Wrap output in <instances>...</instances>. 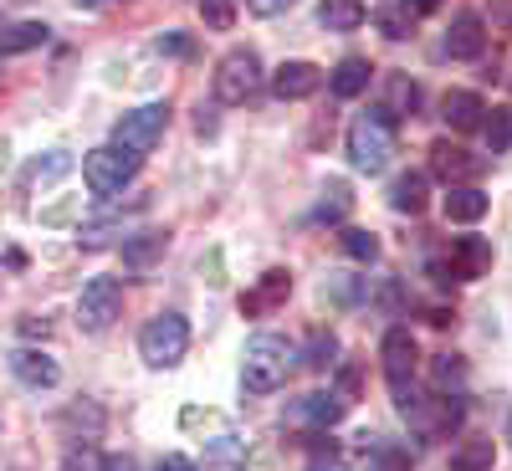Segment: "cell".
I'll use <instances>...</instances> for the list:
<instances>
[{
    "label": "cell",
    "instance_id": "obj_1",
    "mask_svg": "<svg viewBox=\"0 0 512 471\" xmlns=\"http://www.w3.org/2000/svg\"><path fill=\"white\" fill-rule=\"evenodd\" d=\"M297 359L303 354H297L282 333H256V338H246V354H241V384L251 395H272L292 379Z\"/></svg>",
    "mask_w": 512,
    "mask_h": 471
},
{
    "label": "cell",
    "instance_id": "obj_2",
    "mask_svg": "<svg viewBox=\"0 0 512 471\" xmlns=\"http://www.w3.org/2000/svg\"><path fill=\"white\" fill-rule=\"evenodd\" d=\"M395 154V118L384 108H369L349 123V164L359 175H379Z\"/></svg>",
    "mask_w": 512,
    "mask_h": 471
},
{
    "label": "cell",
    "instance_id": "obj_3",
    "mask_svg": "<svg viewBox=\"0 0 512 471\" xmlns=\"http://www.w3.org/2000/svg\"><path fill=\"white\" fill-rule=\"evenodd\" d=\"M190 349V323L185 313H154L144 328H139V359L149 369H175Z\"/></svg>",
    "mask_w": 512,
    "mask_h": 471
},
{
    "label": "cell",
    "instance_id": "obj_4",
    "mask_svg": "<svg viewBox=\"0 0 512 471\" xmlns=\"http://www.w3.org/2000/svg\"><path fill=\"white\" fill-rule=\"evenodd\" d=\"M210 88H216V103H226V108L251 103L256 88H262V57H256L251 47H231V52L216 62V77H210Z\"/></svg>",
    "mask_w": 512,
    "mask_h": 471
},
{
    "label": "cell",
    "instance_id": "obj_5",
    "mask_svg": "<svg viewBox=\"0 0 512 471\" xmlns=\"http://www.w3.org/2000/svg\"><path fill=\"white\" fill-rule=\"evenodd\" d=\"M379 359H384V384L395 395V410L410 405L415 395V364H420V349H415V333L410 328H390L379 344Z\"/></svg>",
    "mask_w": 512,
    "mask_h": 471
},
{
    "label": "cell",
    "instance_id": "obj_6",
    "mask_svg": "<svg viewBox=\"0 0 512 471\" xmlns=\"http://www.w3.org/2000/svg\"><path fill=\"white\" fill-rule=\"evenodd\" d=\"M400 415L410 420V431L420 441H446V436H456L466 405H461V395H410V405Z\"/></svg>",
    "mask_w": 512,
    "mask_h": 471
},
{
    "label": "cell",
    "instance_id": "obj_7",
    "mask_svg": "<svg viewBox=\"0 0 512 471\" xmlns=\"http://www.w3.org/2000/svg\"><path fill=\"white\" fill-rule=\"evenodd\" d=\"M487 272H492V241H482V236H456L446 256H431L436 282H477Z\"/></svg>",
    "mask_w": 512,
    "mask_h": 471
},
{
    "label": "cell",
    "instance_id": "obj_8",
    "mask_svg": "<svg viewBox=\"0 0 512 471\" xmlns=\"http://www.w3.org/2000/svg\"><path fill=\"white\" fill-rule=\"evenodd\" d=\"M139 154H128L118 144H103V149H88V159H82V180H88L93 195H118L128 180L139 175Z\"/></svg>",
    "mask_w": 512,
    "mask_h": 471
},
{
    "label": "cell",
    "instance_id": "obj_9",
    "mask_svg": "<svg viewBox=\"0 0 512 471\" xmlns=\"http://www.w3.org/2000/svg\"><path fill=\"white\" fill-rule=\"evenodd\" d=\"M164 128H169V103H144V108L123 113V118L113 123V144L144 159V154H154V149H159Z\"/></svg>",
    "mask_w": 512,
    "mask_h": 471
},
{
    "label": "cell",
    "instance_id": "obj_10",
    "mask_svg": "<svg viewBox=\"0 0 512 471\" xmlns=\"http://www.w3.org/2000/svg\"><path fill=\"white\" fill-rule=\"evenodd\" d=\"M123 313V287L118 277H93L88 287H82L77 297V328L82 333H108Z\"/></svg>",
    "mask_w": 512,
    "mask_h": 471
},
{
    "label": "cell",
    "instance_id": "obj_11",
    "mask_svg": "<svg viewBox=\"0 0 512 471\" xmlns=\"http://www.w3.org/2000/svg\"><path fill=\"white\" fill-rule=\"evenodd\" d=\"M482 169H487V159L472 154V149H461V144H451V139H436V144H431V175L446 180V185H472Z\"/></svg>",
    "mask_w": 512,
    "mask_h": 471
},
{
    "label": "cell",
    "instance_id": "obj_12",
    "mask_svg": "<svg viewBox=\"0 0 512 471\" xmlns=\"http://www.w3.org/2000/svg\"><path fill=\"white\" fill-rule=\"evenodd\" d=\"M287 297H292V272L287 267H267L251 292H241V318H267V313L287 308Z\"/></svg>",
    "mask_w": 512,
    "mask_h": 471
},
{
    "label": "cell",
    "instance_id": "obj_13",
    "mask_svg": "<svg viewBox=\"0 0 512 471\" xmlns=\"http://www.w3.org/2000/svg\"><path fill=\"white\" fill-rule=\"evenodd\" d=\"M487 52V21L477 11H461L451 16V31H446V57L456 62H477Z\"/></svg>",
    "mask_w": 512,
    "mask_h": 471
},
{
    "label": "cell",
    "instance_id": "obj_14",
    "mask_svg": "<svg viewBox=\"0 0 512 471\" xmlns=\"http://www.w3.org/2000/svg\"><path fill=\"white\" fill-rule=\"evenodd\" d=\"M323 88V67L318 62H282L277 72H272V93L282 98V103H303V98H313Z\"/></svg>",
    "mask_w": 512,
    "mask_h": 471
},
{
    "label": "cell",
    "instance_id": "obj_15",
    "mask_svg": "<svg viewBox=\"0 0 512 471\" xmlns=\"http://www.w3.org/2000/svg\"><path fill=\"white\" fill-rule=\"evenodd\" d=\"M441 118H446L451 134H477L482 118H487V103H482L477 93H466V88H451V93L441 98Z\"/></svg>",
    "mask_w": 512,
    "mask_h": 471
},
{
    "label": "cell",
    "instance_id": "obj_16",
    "mask_svg": "<svg viewBox=\"0 0 512 471\" xmlns=\"http://www.w3.org/2000/svg\"><path fill=\"white\" fill-rule=\"evenodd\" d=\"M11 374L26 384V390H52V384L62 379L57 359L41 354V349H16V354H11Z\"/></svg>",
    "mask_w": 512,
    "mask_h": 471
},
{
    "label": "cell",
    "instance_id": "obj_17",
    "mask_svg": "<svg viewBox=\"0 0 512 471\" xmlns=\"http://www.w3.org/2000/svg\"><path fill=\"white\" fill-rule=\"evenodd\" d=\"M425 205H431V175L405 169V175L390 185V210H400V216H420Z\"/></svg>",
    "mask_w": 512,
    "mask_h": 471
},
{
    "label": "cell",
    "instance_id": "obj_18",
    "mask_svg": "<svg viewBox=\"0 0 512 471\" xmlns=\"http://www.w3.org/2000/svg\"><path fill=\"white\" fill-rule=\"evenodd\" d=\"M349 210H354V195H349V185L344 180H328L323 185V200L313 205V226H344L349 221Z\"/></svg>",
    "mask_w": 512,
    "mask_h": 471
},
{
    "label": "cell",
    "instance_id": "obj_19",
    "mask_svg": "<svg viewBox=\"0 0 512 471\" xmlns=\"http://www.w3.org/2000/svg\"><path fill=\"white\" fill-rule=\"evenodd\" d=\"M487 190H477V185H451V195H446V221H456V226H472V221H482L487 216Z\"/></svg>",
    "mask_w": 512,
    "mask_h": 471
},
{
    "label": "cell",
    "instance_id": "obj_20",
    "mask_svg": "<svg viewBox=\"0 0 512 471\" xmlns=\"http://www.w3.org/2000/svg\"><path fill=\"white\" fill-rule=\"evenodd\" d=\"M369 77H374V67L364 62V57H344V62H338L333 67V77H328V88H333V98H359L364 88H369Z\"/></svg>",
    "mask_w": 512,
    "mask_h": 471
},
{
    "label": "cell",
    "instance_id": "obj_21",
    "mask_svg": "<svg viewBox=\"0 0 512 471\" xmlns=\"http://www.w3.org/2000/svg\"><path fill=\"white\" fill-rule=\"evenodd\" d=\"M52 41V26L47 21H21L11 31H0V57H16V52H36Z\"/></svg>",
    "mask_w": 512,
    "mask_h": 471
},
{
    "label": "cell",
    "instance_id": "obj_22",
    "mask_svg": "<svg viewBox=\"0 0 512 471\" xmlns=\"http://www.w3.org/2000/svg\"><path fill=\"white\" fill-rule=\"evenodd\" d=\"M169 251V231H139V236H123V262L134 267V272H144L154 256H164Z\"/></svg>",
    "mask_w": 512,
    "mask_h": 471
},
{
    "label": "cell",
    "instance_id": "obj_23",
    "mask_svg": "<svg viewBox=\"0 0 512 471\" xmlns=\"http://www.w3.org/2000/svg\"><path fill=\"white\" fill-rule=\"evenodd\" d=\"M492 461H497V441L492 436H466L451 451V471H492Z\"/></svg>",
    "mask_w": 512,
    "mask_h": 471
},
{
    "label": "cell",
    "instance_id": "obj_24",
    "mask_svg": "<svg viewBox=\"0 0 512 471\" xmlns=\"http://www.w3.org/2000/svg\"><path fill=\"white\" fill-rule=\"evenodd\" d=\"M364 0H323L318 6V26L323 31H359L364 26Z\"/></svg>",
    "mask_w": 512,
    "mask_h": 471
},
{
    "label": "cell",
    "instance_id": "obj_25",
    "mask_svg": "<svg viewBox=\"0 0 512 471\" xmlns=\"http://www.w3.org/2000/svg\"><path fill=\"white\" fill-rule=\"evenodd\" d=\"M344 400H338V395H308L303 405H297V420H308V425H318V431H323V425H338V420H344Z\"/></svg>",
    "mask_w": 512,
    "mask_h": 471
},
{
    "label": "cell",
    "instance_id": "obj_26",
    "mask_svg": "<svg viewBox=\"0 0 512 471\" xmlns=\"http://www.w3.org/2000/svg\"><path fill=\"white\" fill-rule=\"evenodd\" d=\"M384 88H390V103H379L390 118H405V113H415L420 108V88L405 77V72H390V82H384Z\"/></svg>",
    "mask_w": 512,
    "mask_h": 471
},
{
    "label": "cell",
    "instance_id": "obj_27",
    "mask_svg": "<svg viewBox=\"0 0 512 471\" xmlns=\"http://www.w3.org/2000/svg\"><path fill=\"white\" fill-rule=\"evenodd\" d=\"M482 134H487V154H507L512 149V108H487Z\"/></svg>",
    "mask_w": 512,
    "mask_h": 471
},
{
    "label": "cell",
    "instance_id": "obj_28",
    "mask_svg": "<svg viewBox=\"0 0 512 471\" xmlns=\"http://www.w3.org/2000/svg\"><path fill=\"white\" fill-rule=\"evenodd\" d=\"M431 384H436V395H461V384H466V364H461V354H436V364H431Z\"/></svg>",
    "mask_w": 512,
    "mask_h": 471
},
{
    "label": "cell",
    "instance_id": "obj_29",
    "mask_svg": "<svg viewBox=\"0 0 512 471\" xmlns=\"http://www.w3.org/2000/svg\"><path fill=\"white\" fill-rule=\"evenodd\" d=\"M338 246H344V256H354V262H379V236L374 231H359V226H344L338 231Z\"/></svg>",
    "mask_w": 512,
    "mask_h": 471
},
{
    "label": "cell",
    "instance_id": "obj_30",
    "mask_svg": "<svg viewBox=\"0 0 512 471\" xmlns=\"http://www.w3.org/2000/svg\"><path fill=\"white\" fill-rule=\"evenodd\" d=\"M67 169H72V154H67V149H52L47 159H31V164H26V185H47V180H62Z\"/></svg>",
    "mask_w": 512,
    "mask_h": 471
},
{
    "label": "cell",
    "instance_id": "obj_31",
    "mask_svg": "<svg viewBox=\"0 0 512 471\" xmlns=\"http://www.w3.org/2000/svg\"><path fill=\"white\" fill-rule=\"evenodd\" d=\"M236 16H241V0H200V21L210 31H231Z\"/></svg>",
    "mask_w": 512,
    "mask_h": 471
},
{
    "label": "cell",
    "instance_id": "obj_32",
    "mask_svg": "<svg viewBox=\"0 0 512 471\" xmlns=\"http://www.w3.org/2000/svg\"><path fill=\"white\" fill-rule=\"evenodd\" d=\"M333 354H338V338L328 328H313L308 333V369H333Z\"/></svg>",
    "mask_w": 512,
    "mask_h": 471
},
{
    "label": "cell",
    "instance_id": "obj_33",
    "mask_svg": "<svg viewBox=\"0 0 512 471\" xmlns=\"http://www.w3.org/2000/svg\"><path fill=\"white\" fill-rule=\"evenodd\" d=\"M374 21H379V31L390 36V41H405V36H410V26H415V16H410V11H400V6H395V11H379Z\"/></svg>",
    "mask_w": 512,
    "mask_h": 471
},
{
    "label": "cell",
    "instance_id": "obj_34",
    "mask_svg": "<svg viewBox=\"0 0 512 471\" xmlns=\"http://www.w3.org/2000/svg\"><path fill=\"white\" fill-rule=\"evenodd\" d=\"M205 461H210V466H241V461H246V446H236L231 436H221L216 446L205 451Z\"/></svg>",
    "mask_w": 512,
    "mask_h": 471
},
{
    "label": "cell",
    "instance_id": "obj_35",
    "mask_svg": "<svg viewBox=\"0 0 512 471\" xmlns=\"http://www.w3.org/2000/svg\"><path fill=\"white\" fill-rule=\"evenodd\" d=\"M103 461L93 456V446H72V456H67V466L62 471H98Z\"/></svg>",
    "mask_w": 512,
    "mask_h": 471
},
{
    "label": "cell",
    "instance_id": "obj_36",
    "mask_svg": "<svg viewBox=\"0 0 512 471\" xmlns=\"http://www.w3.org/2000/svg\"><path fill=\"white\" fill-rule=\"evenodd\" d=\"M292 6H297V0H246L251 16H287Z\"/></svg>",
    "mask_w": 512,
    "mask_h": 471
},
{
    "label": "cell",
    "instance_id": "obj_37",
    "mask_svg": "<svg viewBox=\"0 0 512 471\" xmlns=\"http://www.w3.org/2000/svg\"><path fill=\"white\" fill-rule=\"evenodd\" d=\"M154 471H200L190 456H180V451H169V456H159V466Z\"/></svg>",
    "mask_w": 512,
    "mask_h": 471
},
{
    "label": "cell",
    "instance_id": "obj_38",
    "mask_svg": "<svg viewBox=\"0 0 512 471\" xmlns=\"http://www.w3.org/2000/svg\"><path fill=\"white\" fill-rule=\"evenodd\" d=\"M400 11H410V16L420 21V16H436V11H441V0H400Z\"/></svg>",
    "mask_w": 512,
    "mask_h": 471
},
{
    "label": "cell",
    "instance_id": "obj_39",
    "mask_svg": "<svg viewBox=\"0 0 512 471\" xmlns=\"http://www.w3.org/2000/svg\"><path fill=\"white\" fill-rule=\"evenodd\" d=\"M98 471H139V461L128 456V451H118V456H103V466Z\"/></svg>",
    "mask_w": 512,
    "mask_h": 471
},
{
    "label": "cell",
    "instance_id": "obj_40",
    "mask_svg": "<svg viewBox=\"0 0 512 471\" xmlns=\"http://www.w3.org/2000/svg\"><path fill=\"white\" fill-rule=\"evenodd\" d=\"M425 323H431V328H446V323H456V313L441 308V303H431V308H425Z\"/></svg>",
    "mask_w": 512,
    "mask_h": 471
},
{
    "label": "cell",
    "instance_id": "obj_41",
    "mask_svg": "<svg viewBox=\"0 0 512 471\" xmlns=\"http://www.w3.org/2000/svg\"><path fill=\"white\" fill-rule=\"evenodd\" d=\"M159 52H175V57H190V41H185V36H159Z\"/></svg>",
    "mask_w": 512,
    "mask_h": 471
},
{
    "label": "cell",
    "instance_id": "obj_42",
    "mask_svg": "<svg viewBox=\"0 0 512 471\" xmlns=\"http://www.w3.org/2000/svg\"><path fill=\"white\" fill-rule=\"evenodd\" d=\"M308 471H338V466H333V456H318V461H313Z\"/></svg>",
    "mask_w": 512,
    "mask_h": 471
},
{
    "label": "cell",
    "instance_id": "obj_43",
    "mask_svg": "<svg viewBox=\"0 0 512 471\" xmlns=\"http://www.w3.org/2000/svg\"><path fill=\"white\" fill-rule=\"evenodd\" d=\"M77 6H98V0H77Z\"/></svg>",
    "mask_w": 512,
    "mask_h": 471
},
{
    "label": "cell",
    "instance_id": "obj_44",
    "mask_svg": "<svg viewBox=\"0 0 512 471\" xmlns=\"http://www.w3.org/2000/svg\"><path fill=\"white\" fill-rule=\"evenodd\" d=\"M507 82H512V77H507Z\"/></svg>",
    "mask_w": 512,
    "mask_h": 471
}]
</instances>
